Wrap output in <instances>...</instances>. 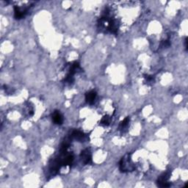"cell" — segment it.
I'll list each match as a JSON object with an SVG mask.
<instances>
[{
	"label": "cell",
	"instance_id": "6da1fadb",
	"mask_svg": "<svg viewBox=\"0 0 188 188\" xmlns=\"http://www.w3.org/2000/svg\"><path fill=\"white\" fill-rule=\"evenodd\" d=\"M119 168L121 172H128V171H132L135 170V166L132 162L129 154H126L121 159L120 162Z\"/></svg>",
	"mask_w": 188,
	"mask_h": 188
},
{
	"label": "cell",
	"instance_id": "7a4b0ae2",
	"mask_svg": "<svg viewBox=\"0 0 188 188\" xmlns=\"http://www.w3.org/2000/svg\"><path fill=\"white\" fill-rule=\"evenodd\" d=\"M170 178V173L165 172L162 173L158 178L157 180V184L161 187H168L171 186V184L168 182Z\"/></svg>",
	"mask_w": 188,
	"mask_h": 188
},
{
	"label": "cell",
	"instance_id": "3957f363",
	"mask_svg": "<svg viewBox=\"0 0 188 188\" xmlns=\"http://www.w3.org/2000/svg\"><path fill=\"white\" fill-rule=\"evenodd\" d=\"M69 137L70 140H76L82 142L85 139V135L82 132L79 131V130H74L70 133Z\"/></svg>",
	"mask_w": 188,
	"mask_h": 188
},
{
	"label": "cell",
	"instance_id": "277c9868",
	"mask_svg": "<svg viewBox=\"0 0 188 188\" xmlns=\"http://www.w3.org/2000/svg\"><path fill=\"white\" fill-rule=\"evenodd\" d=\"M80 157L82 162L85 164H90L92 162V156L90 151L88 149H85L81 152Z\"/></svg>",
	"mask_w": 188,
	"mask_h": 188
},
{
	"label": "cell",
	"instance_id": "5b68a950",
	"mask_svg": "<svg viewBox=\"0 0 188 188\" xmlns=\"http://www.w3.org/2000/svg\"><path fill=\"white\" fill-rule=\"evenodd\" d=\"M27 12V9L24 8H20L19 7H15L14 8V13H15V18L16 19H22L24 17V16L26 15Z\"/></svg>",
	"mask_w": 188,
	"mask_h": 188
},
{
	"label": "cell",
	"instance_id": "8992f818",
	"mask_svg": "<svg viewBox=\"0 0 188 188\" xmlns=\"http://www.w3.org/2000/svg\"><path fill=\"white\" fill-rule=\"evenodd\" d=\"M52 120L55 124H58V125H61L63 122V115H61L60 113L58 111H55V113L52 115Z\"/></svg>",
	"mask_w": 188,
	"mask_h": 188
},
{
	"label": "cell",
	"instance_id": "52a82bcc",
	"mask_svg": "<svg viewBox=\"0 0 188 188\" xmlns=\"http://www.w3.org/2000/svg\"><path fill=\"white\" fill-rule=\"evenodd\" d=\"M96 98V93L94 90H91V91L88 92L85 95V100L88 104H93L95 102V99Z\"/></svg>",
	"mask_w": 188,
	"mask_h": 188
},
{
	"label": "cell",
	"instance_id": "ba28073f",
	"mask_svg": "<svg viewBox=\"0 0 188 188\" xmlns=\"http://www.w3.org/2000/svg\"><path fill=\"white\" fill-rule=\"evenodd\" d=\"M110 121H111V119H110V118L108 116V115H106V116L103 117V118L102 119V121H101L100 124H102V125H104V126H108L110 124Z\"/></svg>",
	"mask_w": 188,
	"mask_h": 188
},
{
	"label": "cell",
	"instance_id": "9c48e42d",
	"mask_svg": "<svg viewBox=\"0 0 188 188\" xmlns=\"http://www.w3.org/2000/svg\"><path fill=\"white\" fill-rule=\"evenodd\" d=\"M129 118H126L125 119H124L123 121L121 122L120 124V129H125L126 127H127L128 124H129Z\"/></svg>",
	"mask_w": 188,
	"mask_h": 188
},
{
	"label": "cell",
	"instance_id": "30bf717a",
	"mask_svg": "<svg viewBox=\"0 0 188 188\" xmlns=\"http://www.w3.org/2000/svg\"><path fill=\"white\" fill-rule=\"evenodd\" d=\"M145 79H146V82H148V83H152L154 81V78L153 77V76L146 75L145 77Z\"/></svg>",
	"mask_w": 188,
	"mask_h": 188
},
{
	"label": "cell",
	"instance_id": "8fae6325",
	"mask_svg": "<svg viewBox=\"0 0 188 188\" xmlns=\"http://www.w3.org/2000/svg\"><path fill=\"white\" fill-rule=\"evenodd\" d=\"M184 44H185L186 50H187V38H185V41H184Z\"/></svg>",
	"mask_w": 188,
	"mask_h": 188
}]
</instances>
